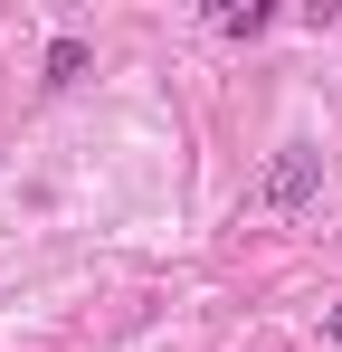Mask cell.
<instances>
[{"label":"cell","instance_id":"6da1fadb","mask_svg":"<svg viewBox=\"0 0 342 352\" xmlns=\"http://www.w3.org/2000/svg\"><path fill=\"white\" fill-rule=\"evenodd\" d=\"M314 190H323V153H314V143H285L276 162H266V181H257V210L304 219V210H314Z\"/></svg>","mask_w":342,"mask_h":352},{"label":"cell","instance_id":"7a4b0ae2","mask_svg":"<svg viewBox=\"0 0 342 352\" xmlns=\"http://www.w3.org/2000/svg\"><path fill=\"white\" fill-rule=\"evenodd\" d=\"M86 67H95V48H86V38H48V58H38V76H48V86H76Z\"/></svg>","mask_w":342,"mask_h":352},{"label":"cell","instance_id":"3957f363","mask_svg":"<svg viewBox=\"0 0 342 352\" xmlns=\"http://www.w3.org/2000/svg\"><path fill=\"white\" fill-rule=\"evenodd\" d=\"M266 19H276L266 0H219V10H209V29H219V38H257Z\"/></svg>","mask_w":342,"mask_h":352},{"label":"cell","instance_id":"277c9868","mask_svg":"<svg viewBox=\"0 0 342 352\" xmlns=\"http://www.w3.org/2000/svg\"><path fill=\"white\" fill-rule=\"evenodd\" d=\"M333 343H342V305H333Z\"/></svg>","mask_w":342,"mask_h":352}]
</instances>
